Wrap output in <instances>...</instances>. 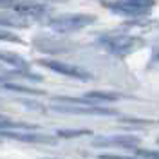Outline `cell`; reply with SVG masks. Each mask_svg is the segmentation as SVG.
<instances>
[{
	"mask_svg": "<svg viewBox=\"0 0 159 159\" xmlns=\"http://www.w3.org/2000/svg\"><path fill=\"white\" fill-rule=\"evenodd\" d=\"M101 6H103V7H109V9L114 11V13L125 15V16H145V15H148V11H150V7L136 6V4H130L127 0H118V2L101 0Z\"/></svg>",
	"mask_w": 159,
	"mask_h": 159,
	"instance_id": "obj_5",
	"label": "cell"
},
{
	"mask_svg": "<svg viewBox=\"0 0 159 159\" xmlns=\"http://www.w3.org/2000/svg\"><path fill=\"white\" fill-rule=\"evenodd\" d=\"M18 0H0V7H13Z\"/></svg>",
	"mask_w": 159,
	"mask_h": 159,
	"instance_id": "obj_20",
	"label": "cell"
},
{
	"mask_svg": "<svg viewBox=\"0 0 159 159\" xmlns=\"http://www.w3.org/2000/svg\"><path fill=\"white\" fill-rule=\"evenodd\" d=\"M0 61L7 63L11 67H16V69H27V61L22 56L15 54V52H4V51H0Z\"/></svg>",
	"mask_w": 159,
	"mask_h": 159,
	"instance_id": "obj_10",
	"label": "cell"
},
{
	"mask_svg": "<svg viewBox=\"0 0 159 159\" xmlns=\"http://www.w3.org/2000/svg\"><path fill=\"white\" fill-rule=\"evenodd\" d=\"M56 136L63 139H70V138H81V136H92V130L89 129H61L56 130Z\"/></svg>",
	"mask_w": 159,
	"mask_h": 159,
	"instance_id": "obj_11",
	"label": "cell"
},
{
	"mask_svg": "<svg viewBox=\"0 0 159 159\" xmlns=\"http://www.w3.org/2000/svg\"><path fill=\"white\" fill-rule=\"evenodd\" d=\"M0 25H9V27H27L29 24L27 22H22V20L11 18V16H0Z\"/></svg>",
	"mask_w": 159,
	"mask_h": 159,
	"instance_id": "obj_14",
	"label": "cell"
},
{
	"mask_svg": "<svg viewBox=\"0 0 159 159\" xmlns=\"http://www.w3.org/2000/svg\"><path fill=\"white\" fill-rule=\"evenodd\" d=\"M130 4H136V6H143V7H152L154 6V0H127Z\"/></svg>",
	"mask_w": 159,
	"mask_h": 159,
	"instance_id": "obj_18",
	"label": "cell"
},
{
	"mask_svg": "<svg viewBox=\"0 0 159 159\" xmlns=\"http://www.w3.org/2000/svg\"><path fill=\"white\" fill-rule=\"evenodd\" d=\"M157 145H159V139H157Z\"/></svg>",
	"mask_w": 159,
	"mask_h": 159,
	"instance_id": "obj_22",
	"label": "cell"
},
{
	"mask_svg": "<svg viewBox=\"0 0 159 159\" xmlns=\"http://www.w3.org/2000/svg\"><path fill=\"white\" fill-rule=\"evenodd\" d=\"M123 123H134V125H150L152 121L148 119H138V118H121Z\"/></svg>",
	"mask_w": 159,
	"mask_h": 159,
	"instance_id": "obj_17",
	"label": "cell"
},
{
	"mask_svg": "<svg viewBox=\"0 0 159 159\" xmlns=\"http://www.w3.org/2000/svg\"><path fill=\"white\" fill-rule=\"evenodd\" d=\"M7 129H25V130H31V129H36V127H34V125H27V123L13 121V119H9L7 116H2V114H0V130H7Z\"/></svg>",
	"mask_w": 159,
	"mask_h": 159,
	"instance_id": "obj_12",
	"label": "cell"
},
{
	"mask_svg": "<svg viewBox=\"0 0 159 159\" xmlns=\"http://www.w3.org/2000/svg\"><path fill=\"white\" fill-rule=\"evenodd\" d=\"M36 63H38V65H43V67H47V69H51V70H54V72H58V74L81 80V81H87V80L92 78V74L87 72V70L80 69V67H74V65H69V63L56 61V60H38Z\"/></svg>",
	"mask_w": 159,
	"mask_h": 159,
	"instance_id": "obj_3",
	"label": "cell"
},
{
	"mask_svg": "<svg viewBox=\"0 0 159 159\" xmlns=\"http://www.w3.org/2000/svg\"><path fill=\"white\" fill-rule=\"evenodd\" d=\"M99 159H138V157H130V156H112V154H101Z\"/></svg>",
	"mask_w": 159,
	"mask_h": 159,
	"instance_id": "obj_19",
	"label": "cell"
},
{
	"mask_svg": "<svg viewBox=\"0 0 159 159\" xmlns=\"http://www.w3.org/2000/svg\"><path fill=\"white\" fill-rule=\"evenodd\" d=\"M2 138L16 139V141H24V143H45V145H54L56 138H51L45 134H38V132H11L7 130H0Z\"/></svg>",
	"mask_w": 159,
	"mask_h": 159,
	"instance_id": "obj_6",
	"label": "cell"
},
{
	"mask_svg": "<svg viewBox=\"0 0 159 159\" xmlns=\"http://www.w3.org/2000/svg\"><path fill=\"white\" fill-rule=\"evenodd\" d=\"M13 9L18 13L20 16H25V18H42V16H47L49 9L47 6L43 4H34V2H16L13 6Z\"/></svg>",
	"mask_w": 159,
	"mask_h": 159,
	"instance_id": "obj_8",
	"label": "cell"
},
{
	"mask_svg": "<svg viewBox=\"0 0 159 159\" xmlns=\"http://www.w3.org/2000/svg\"><path fill=\"white\" fill-rule=\"evenodd\" d=\"M2 89L13 90V92H22V94H43V90L31 89V87H24V85H15V83H2Z\"/></svg>",
	"mask_w": 159,
	"mask_h": 159,
	"instance_id": "obj_13",
	"label": "cell"
},
{
	"mask_svg": "<svg viewBox=\"0 0 159 159\" xmlns=\"http://www.w3.org/2000/svg\"><path fill=\"white\" fill-rule=\"evenodd\" d=\"M94 147H125V148H136L139 139L136 136H114V138H96L92 139Z\"/></svg>",
	"mask_w": 159,
	"mask_h": 159,
	"instance_id": "obj_7",
	"label": "cell"
},
{
	"mask_svg": "<svg viewBox=\"0 0 159 159\" xmlns=\"http://www.w3.org/2000/svg\"><path fill=\"white\" fill-rule=\"evenodd\" d=\"M83 98L90 99V101H118L119 98H123V94H119V92H103V90H90Z\"/></svg>",
	"mask_w": 159,
	"mask_h": 159,
	"instance_id": "obj_9",
	"label": "cell"
},
{
	"mask_svg": "<svg viewBox=\"0 0 159 159\" xmlns=\"http://www.w3.org/2000/svg\"><path fill=\"white\" fill-rule=\"evenodd\" d=\"M0 40L2 42H11V43H22V40L16 34H13L9 31H2V29H0Z\"/></svg>",
	"mask_w": 159,
	"mask_h": 159,
	"instance_id": "obj_15",
	"label": "cell"
},
{
	"mask_svg": "<svg viewBox=\"0 0 159 159\" xmlns=\"http://www.w3.org/2000/svg\"><path fill=\"white\" fill-rule=\"evenodd\" d=\"M96 22L94 15H85V13H72V15H61L56 18L49 20L51 29L58 31V33H72L80 31L87 25H92Z\"/></svg>",
	"mask_w": 159,
	"mask_h": 159,
	"instance_id": "obj_1",
	"label": "cell"
},
{
	"mask_svg": "<svg viewBox=\"0 0 159 159\" xmlns=\"http://www.w3.org/2000/svg\"><path fill=\"white\" fill-rule=\"evenodd\" d=\"M6 80H7V78H4V76H0V83H4Z\"/></svg>",
	"mask_w": 159,
	"mask_h": 159,
	"instance_id": "obj_21",
	"label": "cell"
},
{
	"mask_svg": "<svg viewBox=\"0 0 159 159\" xmlns=\"http://www.w3.org/2000/svg\"><path fill=\"white\" fill-rule=\"evenodd\" d=\"M136 154H138V156H141V157H147V159H159V152H156V150L136 148Z\"/></svg>",
	"mask_w": 159,
	"mask_h": 159,
	"instance_id": "obj_16",
	"label": "cell"
},
{
	"mask_svg": "<svg viewBox=\"0 0 159 159\" xmlns=\"http://www.w3.org/2000/svg\"><path fill=\"white\" fill-rule=\"evenodd\" d=\"M51 109L54 112H63V114H87V116H92V114H98V116H114L116 110L107 109V107H98L94 103L90 105H70V103H63V105H52Z\"/></svg>",
	"mask_w": 159,
	"mask_h": 159,
	"instance_id": "obj_4",
	"label": "cell"
},
{
	"mask_svg": "<svg viewBox=\"0 0 159 159\" xmlns=\"http://www.w3.org/2000/svg\"><path fill=\"white\" fill-rule=\"evenodd\" d=\"M98 43H101L109 52L121 56V54L134 51L143 42L136 36H127V34H105V36H99Z\"/></svg>",
	"mask_w": 159,
	"mask_h": 159,
	"instance_id": "obj_2",
	"label": "cell"
}]
</instances>
